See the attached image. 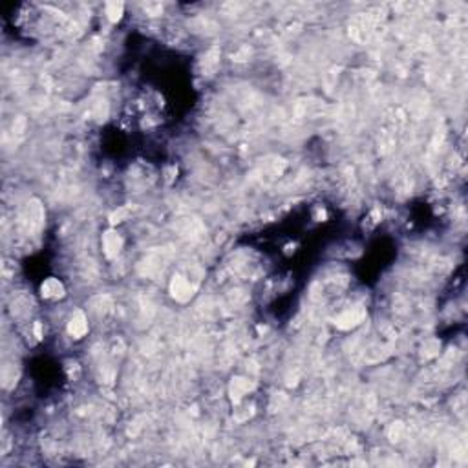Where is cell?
<instances>
[{
  "instance_id": "cell-1",
  "label": "cell",
  "mask_w": 468,
  "mask_h": 468,
  "mask_svg": "<svg viewBox=\"0 0 468 468\" xmlns=\"http://www.w3.org/2000/svg\"><path fill=\"white\" fill-rule=\"evenodd\" d=\"M172 295H174V298H177V300H181V302L189 300V298L192 296L191 284L186 282L185 278H181V276L174 278V282H172Z\"/></svg>"
},
{
  "instance_id": "cell-2",
  "label": "cell",
  "mask_w": 468,
  "mask_h": 468,
  "mask_svg": "<svg viewBox=\"0 0 468 468\" xmlns=\"http://www.w3.org/2000/svg\"><path fill=\"white\" fill-rule=\"evenodd\" d=\"M68 331H70V335H73L75 338H81V336L88 331L86 317H84L81 311H77V313L72 317V320H70V326H68Z\"/></svg>"
},
{
  "instance_id": "cell-3",
  "label": "cell",
  "mask_w": 468,
  "mask_h": 468,
  "mask_svg": "<svg viewBox=\"0 0 468 468\" xmlns=\"http://www.w3.org/2000/svg\"><path fill=\"white\" fill-rule=\"evenodd\" d=\"M63 284L55 278H50L42 284V296H46V298H59V296H63Z\"/></svg>"
},
{
  "instance_id": "cell-4",
  "label": "cell",
  "mask_w": 468,
  "mask_h": 468,
  "mask_svg": "<svg viewBox=\"0 0 468 468\" xmlns=\"http://www.w3.org/2000/svg\"><path fill=\"white\" fill-rule=\"evenodd\" d=\"M105 249L108 256H114L119 253V249H121V238L115 232H106L105 234Z\"/></svg>"
},
{
  "instance_id": "cell-5",
  "label": "cell",
  "mask_w": 468,
  "mask_h": 468,
  "mask_svg": "<svg viewBox=\"0 0 468 468\" xmlns=\"http://www.w3.org/2000/svg\"><path fill=\"white\" fill-rule=\"evenodd\" d=\"M251 388V384L245 381V379H234V382L231 384V393H232V399H241L243 397V393H247Z\"/></svg>"
},
{
  "instance_id": "cell-6",
  "label": "cell",
  "mask_w": 468,
  "mask_h": 468,
  "mask_svg": "<svg viewBox=\"0 0 468 468\" xmlns=\"http://www.w3.org/2000/svg\"><path fill=\"white\" fill-rule=\"evenodd\" d=\"M360 317H362V315L357 313V311H348V313H344L338 320H336V324H338L340 327H351V326H355V324L359 322Z\"/></svg>"
},
{
  "instance_id": "cell-7",
  "label": "cell",
  "mask_w": 468,
  "mask_h": 468,
  "mask_svg": "<svg viewBox=\"0 0 468 468\" xmlns=\"http://www.w3.org/2000/svg\"><path fill=\"white\" fill-rule=\"evenodd\" d=\"M106 15H108V18L112 22H117L119 18H121V15H123V4L121 2H110L106 6Z\"/></svg>"
}]
</instances>
